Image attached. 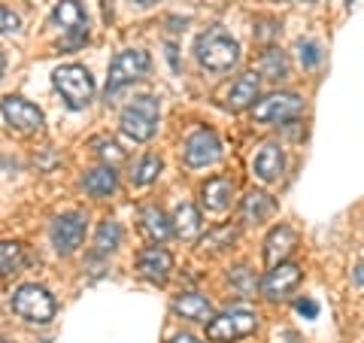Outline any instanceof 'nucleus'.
Segmentation results:
<instances>
[{"label": "nucleus", "instance_id": "obj_1", "mask_svg": "<svg viewBox=\"0 0 364 343\" xmlns=\"http://www.w3.org/2000/svg\"><path fill=\"white\" fill-rule=\"evenodd\" d=\"M195 55H198L200 67H207L213 73H225L240 61V46H237V40L231 33H225L222 28H210L198 37Z\"/></svg>", "mask_w": 364, "mask_h": 343}, {"label": "nucleus", "instance_id": "obj_2", "mask_svg": "<svg viewBox=\"0 0 364 343\" xmlns=\"http://www.w3.org/2000/svg\"><path fill=\"white\" fill-rule=\"evenodd\" d=\"M55 88L61 91V97L67 100V107L70 110H82L88 107V100L95 97V79H91V73L85 70L82 64H64L55 70L52 76Z\"/></svg>", "mask_w": 364, "mask_h": 343}, {"label": "nucleus", "instance_id": "obj_3", "mask_svg": "<svg viewBox=\"0 0 364 343\" xmlns=\"http://www.w3.org/2000/svg\"><path fill=\"white\" fill-rule=\"evenodd\" d=\"M255 328H258V316L252 310H246V307H231V310L213 316L207 322V337L215 343H231V340L249 337Z\"/></svg>", "mask_w": 364, "mask_h": 343}, {"label": "nucleus", "instance_id": "obj_4", "mask_svg": "<svg viewBox=\"0 0 364 343\" xmlns=\"http://www.w3.org/2000/svg\"><path fill=\"white\" fill-rule=\"evenodd\" d=\"M158 128V100L152 95H143L136 97L134 104H128L122 110V131L134 137V140H152Z\"/></svg>", "mask_w": 364, "mask_h": 343}, {"label": "nucleus", "instance_id": "obj_5", "mask_svg": "<svg viewBox=\"0 0 364 343\" xmlns=\"http://www.w3.org/2000/svg\"><path fill=\"white\" fill-rule=\"evenodd\" d=\"M13 310L21 319H28V322L46 325V322H52L55 319V310H58V307H55V298L43 289V285L28 283L13 295Z\"/></svg>", "mask_w": 364, "mask_h": 343}, {"label": "nucleus", "instance_id": "obj_6", "mask_svg": "<svg viewBox=\"0 0 364 343\" xmlns=\"http://www.w3.org/2000/svg\"><path fill=\"white\" fill-rule=\"evenodd\" d=\"M152 67V58L149 52L143 49H128V52H119L116 58L109 64V79H107V95H116L119 88L136 83V79H143L149 73Z\"/></svg>", "mask_w": 364, "mask_h": 343}, {"label": "nucleus", "instance_id": "obj_7", "mask_svg": "<svg viewBox=\"0 0 364 343\" xmlns=\"http://www.w3.org/2000/svg\"><path fill=\"white\" fill-rule=\"evenodd\" d=\"M304 112V100L291 91H279V95H270L264 100H258L252 107V116L258 122H291Z\"/></svg>", "mask_w": 364, "mask_h": 343}, {"label": "nucleus", "instance_id": "obj_8", "mask_svg": "<svg viewBox=\"0 0 364 343\" xmlns=\"http://www.w3.org/2000/svg\"><path fill=\"white\" fill-rule=\"evenodd\" d=\"M52 246L58 249L61 255H70L82 246L85 240V216L82 213H64L52 222Z\"/></svg>", "mask_w": 364, "mask_h": 343}, {"label": "nucleus", "instance_id": "obj_9", "mask_svg": "<svg viewBox=\"0 0 364 343\" xmlns=\"http://www.w3.org/2000/svg\"><path fill=\"white\" fill-rule=\"evenodd\" d=\"M219 155H222V143H219V137H215V131H210V128H198L186 140V146H182V158H186L188 167H207Z\"/></svg>", "mask_w": 364, "mask_h": 343}, {"label": "nucleus", "instance_id": "obj_10", "mask_svg": "<svg viewBox=\"0 0 364 343\" xmlns=\"http://www.w3.org/2000/svg\"><path fill=\"white\" fill-rule=\"evenodd\" d=\"M52 21L67 33V37H73L70 46L82 43L88 37V16H85V6L79 4V0H61V4H55Z\"/></svg>", "mask_w": 364, "mask_h": 343}, {"label": "nucleus", "instance_id": "obj_11", "mask_svg": "<svg viewBox=\"0 0 364 343\" xmlns=\"http://www.w3.org/2000/svg\"><path fill=\"white\" fill-rule=\"evenodd\" d=\"M298 283H301V268L291 265V261H282V265L270 268L267 277L261 280V295H264L267 301H279V298H286Z\"/></svg>", "mask_w": 364, "mask_h": 343}, {"label": "nucleus", "instance_id": "obj_12", "mask_svg": "<svg viewBox=\"0 0 364 343\" xmlns=\"http://www.w3.org/2000/svg\"><path fill=\"white\" fill-rule=\"evenodd\" d=\"M0 110H4V119L21 134H33V131L43 128V112L21 97H4Z\"/></svg>", "mask_w": 364, "mask_h": 343}, {"label": "nucleus", "instance_id": "obj_13", "mask_svg": "<svg viewBox=\"0 0 364 343\" xmlns=\"http://www.w3.org/2000/svg\"><path fill=\"white\" fill-rule=\"evenodd\" d=\"M136 270H140V277H146L149 283H167L170 280V270H173V258H170L167 249L161 246H149L143 249L140 258H136Z\"/></svg>", "mask_w": 364, "mask_h": 343}, {"label": "nucleus", "instance_id": "obj_14", "mask_svg": "<svg viewBox=\"0 0 364 343\" xmlns=\"http://www.w3.org/2000/svg\"><path fill=\"white\" fill-rule=\"evenodd\" d=\"M294 246H298V234L289 225H277L264 240V261L270 268H277L294 253Z\"/></svg>", "mask_w": 364, "mask_h": 343}, {"label": "nucleus", "instance_id": "obj_15", "mask_svg": "<svg viewBox=\"0 0 364 343\" xmlns=\"http://www.w3.org/2000/svg\"><path fill=\"white\" fill-rule=\"evenodd\" d=\"M282 167H286V155H282V149L277 143H264L258 149L255 155V162H252V170H255V176L261 182H273V179H279L282 176Z\"/></svg>", "mask_w": 364, "mask_h": 343}, {"label": "nucleus", "instance_id": "obj_16", "mask_svg": "<svg viewBox=\"0 0 364 343\" xmlns=\"http://www.w3.org/2000/svg\"><path fill=\"white\" fill-rule=\"evenodd\" d=\"M258 88H261V79H258L255 73H243V76L234 83V88L228 91V110L240 112V110H246V107H255Z\"/></svg>", "mask_w": 364, "mask_h": 343}, {"label": "nucleus", "instance_id": "obj_17", "mask_svg": "<svg viewBox=\"0 0 364 343\" xmlns=\"http://www.w3.org/2000/svg\"><path fill=\"white\" fill-rule=\"evenodd\" d=\"M173 313H179L182 319H188V322H210L213 319V304L203 298V295L186 292V295H179V298L173 301Z\"/></svg>", "mask_w": 364, "mask_h": 343}, {"label": "nucleus", "instance_id": "obj_18", "mask_svg": "<svg viewBox=\"0 0 364 343\" xmlns=\"http://www.w3.org/2000/svg\"><path fill=\"white\" fill-rule=\"evenodd\" d=\"M231 194H234V182L231 179L213 176L207 186L200 189V201H203V207H207V210L219 213V210H225L228 204H231Z\"/></svg>", "mask_w": 364, "mask_h": 343}, {"label": "nucleus", "instance_id": "obj_19", "mask_svg": "<svg viewBox=\"0 0 364 343\" xmlns=\"http://www.w3.org/2000/svg\"><path fill=\"white\" fill-rule=\"evenodd\" d=\"M277 213V201L264 191H249L243 198V219L246 222H264L267 216Z\"/></svg>", "mask_w": 364, "mask_h": 343}, {"label": "nucleus", "instance_id": "obj_20", "mask_svg": "<svg viewBox=\"0 0 364 343\" xmlns=\"http://www.w3.org/2000/svg\"><path fill=\"white\" fill-rule=\"evenodd\" d=\"M82 186H85L88 194H95V198H107V194L116 191V170H112L109 164L88 170L85 179H82Z\"/></svg>", "mask_w": 364, "mask_h": 343}, {"label": "nucleus", "instance_id": "obj_21", "mask_svg": "<svg viewBox=\"0 0 364 343\" xmlns=\"http://www.w3.org/2000/svg\"><path fill=\"white\" fill-rule=\"evenodd\" d=\"M170 222H173V231H176L182 240L198 237V231H200V213L191 207V204H179Z\"/></svg>", "mask_w": 364, "mask_h": 343}, {"label": "nucleus", "instance_id": "obj_22", "mask_svg": "<svg viewBox=\"0 0 364 343\" xmlns=\"http://www.w3.org/2000/svg\"><path fill=\"white\" fill-rule=\"evenodd\" d=\"M258 70L261 76H267V79H286L289 76V58H286V52H279V49H267L264 55H261V61H258Z\"/></svg>", "mask_w": 364, "mask_h": 343}, {"label": "nucleus", "instance_id": "obj_23", "mask_svg": "<svg viewBox=\"0 0 364 343\" xmlns=\"http://www.w3.org/2000/svg\"><path fill=\"white\" fill-rule=\"evenodd\" d=\"M28 261L25 246L16 240H0V273H16Z\"/></svg>", "mask_w": 364, "mask_h": 343}, {"label": "nucleus", "instance_id": "obj_24", "mask_svg": "<svg viewBox=\"0 0 364 343\" xmlns=\"http://www.w3.org/2000/svg\"><path fill=\"white\" fill-rule=\"evenodd\" d=\"M119 243H122V228H119V222H112V219L100 222L97 225V234H95L97 253L100 255H109V253H116V249H119Z\"/></svg>", "mask_w": 364, "mask_h": 343}, {"label": "nucleus", "instance_id": "obj_25", "mask_svg": "<svg viewBox=\"0 0 364 343\" xmlns=\"http://www.w3.org/2000/svg\"><path fill=\"white\" fill-rule=\"evenodd\" d=\"M143 228H146V234H149L152 240H167L170 234H173V225H170V219L158 207H146L143 210Z\"/></svg>", "mask_w": 364, "mask_h": 343}, {"label": "nucleus", "instance_id": "obj_26", "mask_svg": "<svg viewBox=\"0 0 364 343\" xmlns=\"http://www.w3.org/2000/svg\"><path fill=\"white\" fill-rule=\"evenodd\" d=\"M158 174H161V158H158V155H143L140 164L134 167L131 182H134V186H149V182L158 179Z\"/></svg>", "mask_w": 364, "mask_h": 343}, {"label": "nucleus", "instance_id": "obj_27", "mask_svg": "<svg viewBox=\"0 0 364 343\" xmlns=\"http://www.w3.org/2000/svg\"><path fill=\"white\" fill-rule=\"evenodd\" d=\"M91 146H95L97 155L104 158V162H109V167H112V164H119V162H124L122 146H119L116 140H109V137H97V140H91Z\"/></svg>", "mask_w": 364, "mask_h": 343}, {"label": "nucleus", "instance_id": "obj_28", "mask_svg": "<svg viewBox=\"0 0 364 343\" xmlns=\"http://www.w3.org/2000/svg\"><path fill=\"white\" fill-rule=\"evenodd\" d=\"M237 240V228L231 225H225V228H215V231H210L207 237H203V249H225V246H231Z\"/></svg>", "mask_w": 364, "mask_h": 343}, {"label": "nucleus", "instance_id": "obj_29", "mask_svg": "<svg viewBox=\"0 0 364 343\" xmlns=\"http://www.w3.org/2000/svg\"><path fill=\"white\" fill-rule=\"evenodd\" d=\"M298 52H301V64L304 67H316L318 61H322V52H318V46L313 40H301L298 43Z\"/></svg>", "mask_w": 364, "mask_h": 343}, {"label": "nucleus", "instance_id": "obj_30", "mask_svg": "<svg viewBox=\"0 0 364 343\" xmlns=\"http://www.w3.org/2000/svg\"><path fill=\"white\" fill-rule=\"evenodd\" d=\"M21 28V19L13 13V9L0 6V33H16Z\"/></svg>", "mask_w": 364, "mask_h": 343}, {"label": "nucleus", "instance_id": "obj_31", "mask_svg": "<svg viewBox=\"0 0 364 343\" xmlns=\"http://www.w3.org/2000/svg\"><path fill=\"white\" fill-rule=\"evenodd\" d=\"M298 313L306 316V319H316V316H318V304H316L313 298H301V301H298Z\"/></svg>", "mask_w": 364, "mask_h": 343}, {"label": "nucleus", "instance_id": "obj_32", "mask_svg": "<svg viewBox=\"0 0 364 343\" xmlns=\"http://www.w3.org/2000/svg\"><path fill=\"white\" fill-rule=\"evenodd\" d=\"M231 283H237L240 289H249V285H252V280H249V268H237L231 273Z\"/></svg>", "mask_w": 364, "mask_h": 343}, {"label": "nucleus", "instance_id": "obj_33", "mask_svg": "<svg viewBox=\"0 0 364 343\" xmlns=\"http://www.w3.org/2000/svg\"><path fill=\"white\" fill-rule=\"evenodd\" d=\"M170 343H203V340H198L195 334H176V337L170 340Z\"/></svg>", "mask_w": 364, "mask_h": 343}, {"label": "nucleus", "instance_id": "obj_34", "mask_svg": "<svg viewBox=\"0 0 364 343\" xmlns=\"http://www.w3.org/2000/svg\"><path fill=\"white\" fill-rule=\"evenodd\" d=\"M352 280H355L358 285H364V265H358V268H355V273H352Z\"/></svg>", "mask_w": 364, "mask_h": 343}, {"label": "nucleus", "instance_id": "obj_35", "mask_svg": "<svg viewBox=\"0 0 364 343\" xmlns=\"http://www.w3.org/2000/svg\"><path fill=\"white\" fill-rule=\"evenodd\" d=\"M131 4H136V6H152V4H158V0H131Z\"/></svg>", "mask_w": 364, "mask_h": 343}, {"label": "nucleus", "instance_id": "obj_36", "mask_svg": "<svg viewBox=\"0 0 364 343\" xmlns=\"http://www.w3.org/2000/svg\"><path fill=\"white\" fill-rule=\"evenodd\" d=\"M4 70H6V58L0 55V76H4Z\"/></svg>", "mask_w": 364, "mask_h": 343}, {"label": "nucleus", "instance_id": "obj_37", "mask_svg": "<svg viewBox=\"0 0 364 343\" xmlns=\"http://www.w3.org/2000/svg\"><path fill=\"white\" fill-rule=\"evenodd\" d=\"M304 4H316V0H304Z\"/></svg>", "mask_w": 364, "mask_h": 343}, {"label": "nucleus", "instance_id": "obj_38", "mask_svg": "<svg viewBox=\"0 0 364 343\" xmlns=\"http://www.w3.org/2000/svg\"><path fill=\"white\" fill-rule=\"evenodd\" d=\"M349 4H355V0H349Z\"/></svg>", "mask_w": 364, "mask_h": 343}, {"label": "nucleus", "instance_id": "obj_39", "mask_svg": "<svg viewBox=\"0 0 364 343\" xmlns=\"http://www.w3.org/2000/svg\"><path fill=\"white\" fill-rule=\"evenodd\" d=\"M0 343H4V340H0Z\"/></svg>", "mask_w": 364, "mask_h": 343}]
</instances>
